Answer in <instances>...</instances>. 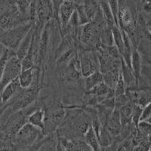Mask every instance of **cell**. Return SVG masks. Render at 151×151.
<instances>
[{
    "label": "cell",
    "mask_w": 151,
    "mask_h": 151,
    "mask_svg": "<svg viewBox=\"0 0 151 151\" xmlns=\"http://www.w3.org/2000/svg\"><path fill=\"white\" fill-rule=\"evenodd\" d=\"M58 144L62 151H92L83 140H69L61 137Z\"/></svg>",
    "instance_id": "30bf717a"
},
{
    "label": "cell",
    "mask_w": 151,
    "mask_h": 151,
    "mask_svg": "<svg viewBox=\"0 0 151 151\" xmlns=\"http://www.w3.org/2000/svg\"><path fill=\"white\" fill-rule=\"evenodd\" d=\"M27 122L36 129H40L45 134V112L43 109L38 108L31 113L27 119Z\"/></svg>",
    "instance_id": "8fae6325"
},
{
    "label": "cell",
    "mask_w": 151,
    "mask_h": 151,
    "mask_svg": "<svg viewBox=\"0 0 151 151\" xmlns=\"http://www.w3.org/2000/svg\"><path fill=\"white\" fill-rule=\"evenodd\" d=\"M98 5H99L100 9H101L104 19L105 22H106V26L110 27L111 28L116 26L113 15H112L111 11H110V6H109L108 4V1H100V2H98Z\"/></svg>",
    "instance_id": "ac0fdd59"
},
{
    "label": "cell",
    "mask_w": 151,
    "mask_h": 151,
    "mask_svg": "<svg viewBox=\"0 0 151 151\" xmlns=\"http://www.w3.org/2000/svg\"><path fill=\"white\" fill-rule=\"evenodd\" d=\"M41 131L27 122L22 126L14 139V147H26L32 146L40 139Z\"/></svg>",
    "instance_id": "3957f363"
},
{
    "label": "cell",
    "mask_w": 151,
    "mask_h": 151,
    "mask_svg": "<svg viewBox=\"0 0 151 151\" xmlns=\"http://www.w3.org/2000/svg\"><path fill=\"white\" fill-rule=\"evenodd\" d=\"M121 75L123 79L124 83L125 85L126 88H133L137 86V82L134 76V73L132 72V69L125 64V62L122 59V67H121Z\"/></svg>",
    "instance_id": "9a60e30c"
},
{
    "label": "cell",
    "mask_w": 151,
    "mask_h": 151,
    "mask_svg": "<svg viewBox=\"0 0 151 151\" xmlns=\"http://www.w3.org/2000/svg\"><path fill=\"white\" fill-rule=\"evenodd\" d=\"M65 116V110L63 107L53 109L48 113L47 120L49 122V125L53 126H58Z\"/></svg>",
    "instance_id": "d6986e66"
},
{
    "label": "cell",
    "mask_w": 151,
    "mask_h": 151,
    "mask_svg": "<svg viewBox=\"0 0 151 151\" xmlns=\"http://www.w3.org/2000/svg\"><path fill=\"white\" fill-rule=\"evenodd\" d=\"M7 49V48H5L3 45H2V43L0 42V58H2V56L3 55V54L5 53V50Z\"/></svg>",
    "instance_id": "83f0119b"
},
{
    "label": "cell",
    "mask_w": 151,
    "mask_h": 151,
    "mask_svg": "<svg viewBox=\"0 0 151 151\" xmlns=\"http://www.w3.org/2000/svg\"><path fill=\"white\" fill-rule=\"evenodd\" d=\"M150 115H151V106L150 104L144 106L141 111L140 122H147L150 123Z\"/></svg>",
    "instance_id": "d4e9b609"
},
{
    "label": "cell",
    "mask_w": 151,
    "mask_h": 151,
    "mask_svg": "<svg viewBox=\"0 0 151 151\" xmlns=\"http://www.w3.org/2000/svg\"><path fill=\"white\" fill-rule=\"evenodd\" d=\"M21 71V61L17 58L15 52L9 51V57L4 69L2 80L0 83V93L5 86H7L14 79L18 78Z\"/></svg>",
    "instance_id": "7a4b0ae2"
},
{
    "label": "cell",
    "mask_w": 151,
    "mask_h": 151,
    "mask_svg": "<svg viewBox=\"0 0 151 151\" xmlns=\"http://www.w3.org/2000/svg\"><path fill=\"white\" fill-rule=\"evenodd\" d=\"M76 8V13L80 26L91 22L96 16L99 5L94 1H85L79 2Z\"/></svg>",
    "instance_id": "5b68a950"
},
{
    "label": "cell",
    "mask_w": 151,
    "mask_h": 151,
    "mask_svg": "<svg viewBox=\"0 0 151 151\" xmlns=\"http://www.w3.org/2000/svg\"><path fill=\"white\" fill-rule=\"evenodd\" d=\"M40 69L36 67L22 70L18 76L20 86L23 89H27L34 83H40Z\"/></svg>",
    "instance_id": "ba28073f"
},
{
    "label": "cell",
    "mask_w": 151,
    "mask_h": 151,
    "mask_svg": "<svg viewBox=\"0 0 151 151\" xmlns=\"http://www.w3.org/2000/svg\"><path fill=\"white\" fill-rule=\"evenodd\" d=\"M0 151H11V150H0Z\"/></svg>",
    "instance_id": "f1b7e54d"
},
{
    "label": "cell",
    "mask_w": 151,
    "mask_h": 151,
    "mask_svg": "<svg viewBox=\"0 0 151 151\" xmlns=\"http://www.w3.org/2000/svg\"><path fill=\"white\" fill-rule=\"evenodd\" d=\"M100 42H101V45L102 46L109 47L114 45L111 27L106 25L103 28L101 36H100Z\"/></svg>",
    "instance_id": "44dd1931"
},
{
    "label": "cell",
    "mask_w": 151,
    "mask_h": 151,
    "mask_svg": "<svg viewBox=\"0 0 151 151\" xmlns=\"http://www.w3.org/2000/svg\"><path fill=\"white\" fill-rule=\"evenodd\" d=\"M83 137H84V142L89 147L91 150L99 151L100 148H101L99 140L91 125L88 129L87 132H86V134H84Z\"/></svg>",
    "instance_id": "2e32d148"
},
{
    "label": "cell",
    "mask_w": 151,
    "mask_h": 151,
    "mask_svg": "<svg viewBox=\"0 0 151 151\" xmlns=\"http://www.w3.org/2000/svg\"><path fill=\"white\" fill-rule=\"evenodd\" d=\"M34 32H35V24L32 27L30 30L28 32L26 36L24 38V40L21 41V44L19 45L18 48L16 50L15 55L19 60H22L25 58L27 54L29 52L30 48L32 42H33V37H34Z\"/></svg>",
    "instance_id": "4fadbf2b"
},
{
    "label": "cell",
    "mask_w": 151,
    "mask_h": 151,
    "mask_svg": "<svg viewBox=\"0 0 151 151\" xmlns=\"http://www.w3.org/2000/svg\"><path fill=\"white\" fill-rule=\"evenodd\" d=\"M106 129H107L112 137L116 140L122 132V124H121L120 116L118 108L113 110L111 115L109 117L106 124Z\"/></svg>",
    "instance_id": "9c48e42d"
},
{
    "label": "cell",
    "mask_w": 151,
    "mask_h": 151,
    "mask_svg": "<svg viewBox=\"0 0 151 151\" xmlns=\"http://www.w3.org/2000/svg\"><path fill=\"white\" fill-rule=\"evenodd\" d=\"M77 5L78 2H76V1H62L60 8H59L58 15L62 32H64L70 19L71 18L73 13L76 10Z\"/></svg>",
    "instance_id": "52a82bcc"
},
{
    "label": "cell",
    "mask_w": 151,
    "mask_h": 151,
    "mask_svg": "<svg viewBox=\"0 0 151 151\" xmlns=\"http://www.w3.org/2000/svg\"><path fill=\"white\" fill-rule=\"evenodd\" d=\"M53 16L52 2L50 1H36V19L37 22L35 23L38 29L42 28L43 25L48 22Z\"/></svg>",
    "instance_id": "8992f818"
},
{
    "label": "cell",
    "mask_w": 151,
    "mask_h": 151,
    "mask_svg": "<svg viewBox=\"0 0 151 151\" xmlns=\"http://www.w3.org/2000/svg\"><path fill=\"white\" fill-rule=\"evenodd\" d=\"M103 82V75L102 73L98 71V72L94 73L91 75L88 76V77L85 78V88L86 91H90L93 88L99 85Z\"/></svg>",
    "instance_id": "ffe728a7"
},
{
    "label": "cell",
    "mask_w": 151,
    "mask_h": 151,
    "mask_svg": "<svg viewBox=\"0 0 151 151\" xmlns=\"http://www.w3.org/2000/svg\"><path fill=\"white\" fill-rule=\"evenodd\" d=\"M35 23L28 22L5 31L0 36V42L11 52H16L21 41L30 30Z\"/></svg>",
    "instance_id": "6da1fadb"
},
{
    "label": "cell",
    "mask_w": 151,
    "mask_h": 151,
    "mask_svg": "<svg viewBox=\"0 0 151 151\" xmlns=\"http://www.w3.org/2000/svg\"><path fill=\"white\" fill-rule=\"evenodd\" d=\"M133 151H150V140L143 141L134 148Z\"/></svg>",
    "instance_id": "484cf974"
},
{
    "label": "cell",
    "mask_w": 151,
    "mask_h": 151,
    "mask_svg": "<svg viewBox=\"0 0 151 151\" xmlns=\"http://www.w3.org/2000/svg\"><path fill=\"white\" fill-rule=\"evenodd\" d=\"M134 148V144H132L131 137H129L117 144L116 151H133Z\"/></svg>",
    "instance_id": "603a6c76"
},
{
    "label": "cell",
    "mask_w": 151,
    "mask_h": 151,
    "mask_svg": "<svg viewBox=\"0 0 151 151\" xmlns=\"http://www.w3.org/2000/svg\"><path fill=\"white\" fill-rule=\"evenodd\" d=\"M143 67V59L138 50L137 48H132V55H131V69L134 73L137 84L141 75V70Z\"/></svg>",
    "instance_id": "5bb4252c"
},
{
    "label": "cell",
    "mask_w": 151,
    "mask_h": 151,
    "mask_svg": "<svg viewBox=\"0 0 151 151\" xmlns=\"http://www.w3.org/2000/svg\"><path fill=\"white\" fill-rule=\"evenodd\" d=\"M110 90V88L106 86L104 82H102L101 83H100L99 85H98L97 86L93 88L92 89L87 91L86 93L91 94V95H93L94 98H96L98 104H100L106 98V97L107 96V94H108Z\"/></svg>",
    "instance_id": "e0dca14e"
},
{
    "label": "cell",
    "mask_w": 151,
    "mask_h": 151,
    "mask_svg": "<svg viewBox=\"0 0 151 151\" xmlns=\"http://www.w3.org/2000/svg\"><path fill=\"white\" fill-rule=\"evenodd\" d=\"M109 6L111 11L114 21L116 23V27H118V13H119V3L118 1H108Z\"/></svg>",
    "instance_id": "cb8c5ba5"
},
{
    "label": "cell",
    "mask_w": 151,
    "mask_h": 151,
    "mask_svg": "<svg viewBox=\"0 0 151 151\" xmlns=\"http://www.w3.org/2000/svg\"><path fill=\"white\" fill-rule=\"evenodd\" d=\"M112 33H113L114 45L116 47L119 52L120 55L122 56L124 51V42L121 30L119 29V28L118 27L115 26L112 27Z\"/></svg>",
    "instance_id": "7402d4cb"
},
{
    "label": "cell",
    "mask_w": 151,
    "mask_h": 151,
    "mask_svg": "<svg viewBox=\"0 0 151 151\" xmlns=\"http://www.w3.org/2000/svg\"><path fill=\"white\" fill-rule=\"evenodd\" d=\"M21 88L18 78L12 81L7 86H5L0 93V103L2 104H5L10 101Z\"/></svg>",
    "instance_id": "7c38bea8"
},
{
    "label": "cell",
    "mask_w": 151,
    "mask_h": 151,
    "mask_svg": "<svg viewBox=\"0 0 151 151\" xmlns=\"http://www.w3.org/2000/svg\"><path fill=\"white\" fill-rule=\"evenodd\" d=\"M142 9L143 10L145 11L147 13L148 12H150V2H147L146 3L143 4V6H142Z\"/></svg>",
    "instance_id": "4316f807"
},
{
    "label": "cell",
    "mask_w": 151,
    "mask_h": 151,
    "mask_svg": "<svg viewBox=\"0 0 151 151\" xmlns=\"http://www.w3.org/2000/svg\"><path fill=\"white\" fill-rule=\"evenodd\" d=\"M80 73L84 78L99 71V63L94 50H82L78 53Z\"/></svg>",
    "instance_id": "277c9868"
}]
</instances>
